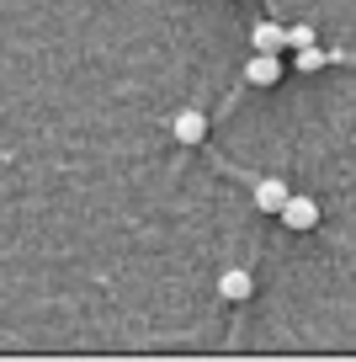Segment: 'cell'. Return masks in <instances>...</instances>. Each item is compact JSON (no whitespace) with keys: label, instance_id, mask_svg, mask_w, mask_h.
<instances>
[{"label":"cell","instance_id":"cell-8","mask_svg":"<svg viewBox=\"0 0 356 362\" xmlns=\"http://www.w3.org/2000/svg\"><path fill=\"white\" fill-rule=\"evenodd\" d=\"M314 43V27H287V48H309Z\"/></svg>","mask_w":356,"mask_h":362},{"label":"cell","instance_id":"cell-3","mask_svg":"<svg viewBox=\"0 0 356 362\" xmlns=\"http://www.w3.org/2000/svg\"><path fill=\"white\" fill-rule=\"evenodd\" d=\"M170 134H176L181 144H202V139H208V117L202 112H176L170 117Z\"/></svg>","mask_w":356,"mask_h":362},{"label":"cell","instance_id":"cell-2","mask_svg":"<svg viewBox=\"0 0 356 362\" xmlns=\"http://www.w3.org/2000/svg\"><path fill=\"white\" fill-rule=\"evenodd\" d=\"M287 181H277V176H261L256 181V208L261 214H282V203H287Z\"/></svg>","mask_w":356,"mask_h":362},{"label":"cell","instance_id":"cell-5","mask_svg":"<svg viewBox=\"0 0 356 362\" xmlns=\"http://www.w3.org/2000/svg\"><path fill=\"white\" fill-rule=\"evenodd\" d=\"M218 293L239 304V298H250V293H256V277H250L245 267H229V272H223V277H218Z\"/></svg>","mask_w":356,"mask_h":362},{"label":"cell","instance_id":"cell-1","mask_svg":"<svg viewBox=\"0 0 356 362\" xmlns=\"http://www.w3.org/2000/svg\"><path fill=\"white\" fill-rule=\"evenodd\" d=\"M277 218L287 229H314V224H319V203H314V197H287Z\"/></svg>","mask_w":356,"mask_h":362},{"label":"cell","instance_id":"cell-7","mask_svg":"<svg viewBox=\"0 0 356 362\" xmlns=\"http://www.w3.org/2000/svg\"><path fill=\"white\" fill-rule=\"evenodd\" d=\"M319 64H324V54H319L314 43H309V48H298V69H303V75H309V69H319Z\"/></svg>","mask_w":356,"mask_h":362},{"label":"cell","instance_id":"cell-4","mask_svg":"<svg viewBox=\"0 0 356 362\" xmlns=\"http://www.w3.org/2000/svg\"><path fill=\"white\" fill-rule=\"evenodd\" d=\"M245 80H250V86H277V80H282V59L277 54H256L245 64Z\"/></svg>","mask_w":356,"mask_h":362},{"label":"cell","instance_id":"cell-6","mask_svg":"<svg viewBox=\"0 0 356 362\" xmlns=\"http://www.w3.org/2000/svg\"><path fill=\"white\" fill-rule=\"evenodd\" d=\"M250 43H256V54H282V48H287V27L261 22L256 33H250Z\"/></svg>","mask_w":356,"mask_h":362}]
</instances>
